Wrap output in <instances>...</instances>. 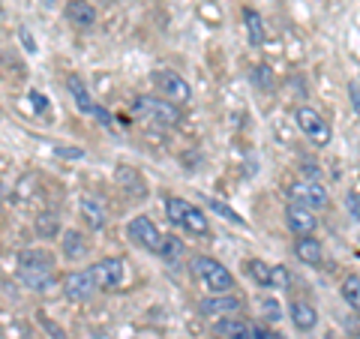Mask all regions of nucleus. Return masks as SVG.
Instances as JSON below:
<instances>
[{
    "instance_id": "2",
    "label": "nucleus",
    "mask_w": 360,
    "mask_h": 339,
    "mask_svg": "<svg viewBox=\"0 0 360 339\" xmlns=\"http://www.w3.org/2000/svg\"><path fill=\"white\" fill-rule=\"evenodd\" d=\"M189 270H193L198 286H205L210 295H229V291L234 288L231 270L225 264H219L217 258H210V255H195L193 264H189Z\"/></svg>"
},
{
    "instance_id": "29",
    "label": "nucleus",
    "mask_w": 360,
    "mask_h": 339,
    "mask_svg": "<svg viewBox=\"0 0 360 339\" xmlns=\"http://www.w3.org/2000/svg\"><path fill=\"white\" fill-rule=\"evenodd\" d=\"M30 105L37 111H49V99H45V94H39V90H30Z\"/></svg>"
},
{
    "instance_id": "22",
    "label": "nucleus",
    "mask_w": 360,
    "mask_h": 339,
    "mask_svg": "<svg viewBox=\"0 0 360 339\" xmlns=\"http://www.w3.org/2000/svg\"><path fill=\"white\" fill-rule=\"evenodd\" d=\"M117 180H120V184L129 189V196H132V186H135V196H139V198H141V196H148V186H144V180H141L139 174H135L132 168H127V165H117Z\"/></svg>"
},
{
    "instance_id": "27",
    "label": "nucleus",
    "mask_w": 360,
    "mask_h": 339,
    "mask_svg": "<svg viewBox=\"0 0 360 339\" xmlns=\"http://www.w3.org/2000/svg\"><path fill=\"white\" fill-rule=\"evenodd\" d=\"M180 252H184V243H180L177 241V237H165V243H162V258H165V262H177V258H180Z\"/></svg>"
},
{
    "instance_id": "17",
    "label": "nucleus",
    "mask_w": 360,
    "mask_h": 339,
    "mask_svg": "<svg viewBox=\"0 0 360 339\" xmlns=\"http://www.w3.org/2000/svg\"><path fill=\"white\" fill-rule=\"evenodd\" d=\"M217 336L219 339H252V327L234 319V315H225L222 321H217Z\"/></svg>"
},
{
    "instance_id": "5",
    "label": "nucleus",
    "mask_w": 360,
    "mask_h": 339,
    "mask_svg": "<svg viewBox=\"0 0 360 339\" xmlns=\"http://www.w3.org/2000/svg\"><path fill=\"white\" fill-rule=\"evenodd\" d=\"M153 87L160 90V96L168 99V103L174 105H186L189 99H193V87H189V82L180 72H172V70H156L150 75Z\"/></svg>"
},
{
    "instance_id": "28",
    "label": "nucleus",
    "mask_w": 360,
    "mask_h": 339,
    "mask_svg": "<svg viewBox=\"0 0 360 339\" xmlns=\"http://www.w3.org/2000/svg\"><path fill=\"white\" fill-rule=\"evenodd\" d=\"M252 82L267 87L270 84V66H255V70H252Z\"/></svg>"
},
{
    "instance_id": "14",
    "label": "nucleus",
    "mask_w": 360,
    "mask_h": 339,
    "mask_svg": "<svg viewBox=\"0 0 360 339\" xmlns=\"http://www.w3.org/2000/svg\"><path fill=\"white\" fill-rule=\"evenodd\" d=\"M243 309V300L238 295H217V298H205L201 300V312L205 315H231V312H240Z\"/></svg>"
},
{
    "instance_id": "32",
    "label": "nucleus",
    "mask_w": 360,
    "mask_h": 339,
    "mask_svg": "<svg viewBox=\"0 0 360 339\" xmlns=\"http://www.w3.org/2000/svg\"><path fill=\"white\" fill-rule=\"evenodd\" d=\"M42 324H45V327H49V331L54 333V339H66V336H63V331H58V327H54L49 319H42Z\"/></svg>"
},
{
    "instance_id": "8",
    "label": "nucleus",
    "mask_w": 360,
    "mask_h": 339,
    "mask_svg": "<svg viewBox=\"0 0 360 339\" xmlns=\"http://www.w3.org/2000/svg\"><path fill=\"white\" fill-rule=\"evenodd\" d=\"M87 270H90V276H94L99 291L117 288L120 282L127 279V264H123V258H103V262L90 264Z\"/></svg>"
},
{
    "instance_id": "12",
    "label": "nucleus",
    "mask_w": 360,
    "mask_h": 339,
    "mask_svg": "<svg viewBox=\"0 0 360 339\" xmlns=\"http://www.w3.org/2000/svg\"><path fill=\"white\" fill-rule=\"evenodd\" d=\"M291 192H295V201H300V205H307L312 210H321V207H328V189H324L319 180H300V184L291 186Z\"/></svg>"
},
{
    "instance_id": "26",
    "label": "nucleus",
    "mask_w": 360,
    "mask_h": 339,
    "mask_svg": "<svg viewBox=\"0 0 360 339\" xmlns=\"http://www.w3.org/2000/svg\"><path fill=\"white\" fill-rule=\"evenodd\" d=\"M291 286V274L283 267V264H274V274H270V288L276 291H285Z\"/></svg>"
},
{
    "instance_id": "34",
    "label": "nucleus",
    "mask_w": 360,
    "mask_h": 339,
    "mask_svg": "<svg viewBox=\"0 0 360 339\" xmlns=\"http://www.w3.org/2000/svg\"><path fill=\"white\" fill-rule=\"evenodd\" d=\"M352 94H354V105L360 108V94H357V87H354V84H352Z\"/></svg>"
},
{
    "instance_id": "3",
    "label": "nucleus",
    "mask_w": 360,
    "mask_h": 339,
    "mask_svg": "<svg viewBox=\"0 0 360 339\" xmlns=\"http://www.w3.org/2000/svg\"><path fill=\"white\" fill-rule=\"evenodd\" d=\"M165 213H168V219H172L174 225H180L184 231L189 234H210V222L205 217V210H198L193 201H186V198H177V196H168L165 198Z\"/></svg>"
},
{
    "instance_id": "21",
    "label": "nucleus",
    "mask_w": 360,
    "mask_h": 339,
    "mask_svg": "<svg viewBox=\"0 0 360 339\" xmlns=\"http://www.w3.org/2000/svg\"><path fill=\"white\" fill-rule=\"evenodd\" d=\"M246 274H250L262 288H270V274H274V264L262 262V258H250V262H246Z\"/></svg>"
},
{
    "instance_id": "25",
    "label": "nucleus",
    "mask_w": 360,
    "mask_h": 339,
    "mask_svg": "<svg viewBox=\"0 0 360 339\" xmlns=\"http://www.w3.org/2000/svg\"><path fill=\"white\" fill-rule=\"evenodd\" d=\"M207 207H210L213 213H219V217H225L229 222H234V225H246V219L238 217V210H231L229 205H222V201H217V198H210V201H207Z\"/></svg>"
},
{
    "instance_id": "16",
    "label": "nucleus",
    "mask_w": 360,
    "mask_h": 339,
    "mask_svg": "<svg viewBox=\"0 0 360 339\" xmlns=\"http://www.w3.org/2000/svg\"><path fill=\"white\" fill-rule=\"evenodd\" d=\"M295 255L300 258V264H309V267H321V262H324V250H321V243L315 241L312 234L297 237V243H295Z\"/></svg>"
},
{
    "instance_id": "30",
    "label": "nucleus",
    "mask_w": 360,
    "mask_h": 339,
    "mask_svg": "<svg viewBox=\"0 0 360 339\" xmlns=\"http://www.w3.org/2000/svg\"><path fill=\"white\" fill-rule=\"evenodd\" d=\"M252 339H283L276 331H270V327H262V324H255L252 327Z\"/></svg>"
},
{
    "instance_id": "35",
    "label": "nucleus",
    "mask_w": 360,
    "mask_h": 339,
    "mask_svg": "<svg viewBox=\"0 0 360 339\" xmlns=\"http://www.w3.org/2000/svg\"><path fill=\"white\" fill-rule=\"evenodd\" d=\"M324 339H336V336L333 333H324Z\"/></svg>"
},
{
    "instance_id": "23",
    "label": "nucleus",
    "mask_w": 360,
    "mask_h": 339,
    "mask_svg": "<svg viewBox=\"0 0 360 339\" xmlns=\"http://www.w3.org/2000/svg\"><path fill=\"white\" fill-rule=\"evenodd\" d=\"M33 229H37L39 237H54L60 231V225H58V217H54V213H39L37 222H33Z\"/></svg>"
},
{
    "instance_id": "13",
    "label": "nucleus",
    "mask_w": 360,
    "mask_h": 339,
    "mask_svg": "<svg viewBox=\"0 0 360 339\" xmlns=\"http://www.w3.org/2000/svg\"><path fill=\"white\" fill-rule=\"evenodd\" d=\"M288 315H291V321H295V327L300 333H309V331H315V324H319V312H315V307L307 300H291Z\"/></svg>"
},
{
    "instance_id": "18",
    "label": "nucleus",
    "mask_w": 360,
    "mask_h": 339,
    "mask_svg": "<svg viewBox=\"0 0 360 339\" xmlns=\"http://www.w3.org/2000/svg\"><path fill=\"white\" fill-rule=\"evenodd\" d=\"M60 250H63V255L70 258V262H78V258H84V255H87V243H84V234H82V231H75V229L63 231Z\"/></svg>"
},
{
    "instance_id": "24",
    "label": "nucleus",
    "mask_w": 360,
    "mask_h": 339,
    "mask_svg": "<svg viewBox=\"0 0 360 339\" xmlns=\"http://www.w3.org/2000/svg\"><path fill=\"white\" fill-rule=\"evenodd\" d=\"M342 298H345L348 307L360 312V276H348L342 282Z\"/></svg>"
},
{
    "instance_id": "31",
    "label": "nucleus",
    "mask_w": 360,
    "mask_h": 339,
    "mask_svg": "<svg viewBox=\"0 0 360 339\" xmlns=\"http://www.w3.org/2000/svg\"><path fill=\"white\" fill-rule=\"evenodd\" d=\"M345 205L352 207V217L360 222V196H354V192H348V198H345Z\"/></svg>"
},
{
    "instance_id": "19",
    "label": "nucleus",
    "mask_w": 360,
    "mask_h": 339,
    "mask_svg": "<svg viewBox=\"0 0 360 339\" xmlns=\"http://www.w3.org/2000/svg\"><path fill=\"white\" fill-rule=\"evenodd\" d=\"M82 217H84V222L90 225V229H103V225H105V207H103V201L94 198V196H84L82 198Z\"/></svg>"
},
{
    "instance_id": "20",
    "label": "nucleus",
    "mask_w": 360,
    "mask_h": 339,
    "mask_svg": "<svg viewBox=\"0 0 360 339\" xmlns=\"http://www.w3.org/2000/svg\"><path fill=\"white\" fill-rule=\"evenodd\" d=\"M243 21H246V37H250V42L252 45H264V21H262V15L255 13V9H250L246 6L243 9Z\"/></svg>"
},
{
    "instance_id": "33",
    "label": "nucleus",
    "mask_w": 360,
    "mask_h": 339,
    "mask_svg": "<svg viewBox=\"0 0 360 339\" xmlns=\"http://www.w3.org/2000/svg\"><path fill=\"white\" fill-rule=\"evenodd\" d=\"M54 153H58V156H82V151H66V148H58Z\"/></svg>"
},
{
    "instance_id": "1",
    "label": "nucleus",
    "mask_w": 360,
    "mask_h": 339,
    "mask_svg": "<svg viewBox=\"0 0 360 339\" xmlns=\"http://www.w3.org/2000/svg\"><path fill=\"white\" fill-rule=\"evenodd\" d=\"M18 279L25 282L30 291H51L58 286V270H54V252L42 250V246H30V250L18 252Z\"/></svg>"
},
{
    "instance_id": "6",
    "label": "nucleus",
    "mask_w": 360,
    "mask_h": 339,
    "mask_svg": "<svg viewBox=\"0 0 360 339\" xmlns=\"http://www.w3.org/2000/svg\"><path fill=\"white\" fill-rule=\"evenodd\" d=\"M295 123H297V129H300L303 135H307V139H309L312 144H319V148H324V144H330L333 129H330V123L324 120L315 108L300 105V108L295 111Z\"/></svg>"
},
{
    "instance_id": "10",
    "label": "nucleus",
    "mask_w": 360,
    "mask_h": 339,
    "mask_svg": "<svg viewBox=\"0 0 360 339\" xmlns=\"http://www.w3.org/2000/svg\"><path fill=\"white\" fill-rule=\"evenodd\" d=\"M285 225L291 229L295 237H307V234H312L315 229H319V217H315L312 207L300 205V201H291V205L285 207Z\"/></svg>"
},
{
    "instance_id": "36",
    "label": "nucleus",
    "mask_w": 360,
    "mask_h": 339,
    "mask_svg": "<svg viewBox=\"0 0 360 339\" xmlns=\"http://www.w3.org/2000/svg\"><path fill=\"white\" fill-rule=\"evenodd\" d=\"M0 196H4V184H0Z\"/></svg>"
},
{
    "instance_id": "15",
    "label": "nucleus",
    "mask_w": 360,
    "mask_h": 339,
    "mask_svg": "<svg viewBox=\"0 0 360 339\" xmlns=\"http://www.w3.org/2000/svg\"><path fill=\"white\" fill-rule=\"evenodd\" d=\"M66 21L75 25V27H82V30L94 27L96 25V9H94V4H87V0H70V4H66Z\"/></svg>"
},
{
    "instance_id": "7",
    "label": "nucleus",
    "mask_w": 360,
    "mask_h": 339,
    "mask_svg": "<svg viewBox=\"0 0 360 339\" xmlns=\"http://www.w3.org/2000/svg\"><path fill=\"white\" fill-rule=\"evenodd\" d=\"M127 234H129V241H132L135 246H141V250L156 252V255L162 252L165 234L156 229V222H153V219H148V217H135V219L127 225Z\"/></svg>"
},
{
    "instance_id": "9",
    "label": "nucleus",
    "mask_w": 360,
    "mask_h": 339,
    "mask_svg": "<svg viewBox=\"0 0 360 339\" xmlns=\"http://www.w3.org/2000/svg\"><path fill=\"white\" fill-rule=\"evenodd\" d=\"M66 90H70V96L75 99V105L82 108L84 115H94L99 123H103V127H111V115H105V111L94 103V96H90V90L84 87L82 75H75V72H72L70 78H66Z\"/></svg>"
},
{
    "instance_id": "4",
    "label": "nucleus",
    "mask_w": 360,
    "mask_h": 339,
    "mask_svg": "<svg viewBox=\"0 0 360 339\" xmlns=\"http://www.w3.org/2000/svg\"><path fill=\"white\" fill-rule=\"evenodd\" d=\"M132 115L144 123H153V127H174L180 120L177 105L168 103V99H156V96H139L132 103Z\"/></svg>"
},
{
    "instance_id": "11",
    "label": "nucleus",
    "mask_w": 360,
    "mask_h": 339,
    "mask_svg": "<svg viewBox=\"0 0 360 339\" xmlns=\"http://www.w3.org/2000/svg\"><path fill=\"white\" fill-rule=\"evenodd\" d=\"M60 286H63V295L70 300H90L94 291H99L94 276H90V270H70Z\"/></svg>"
}]
</instances>
